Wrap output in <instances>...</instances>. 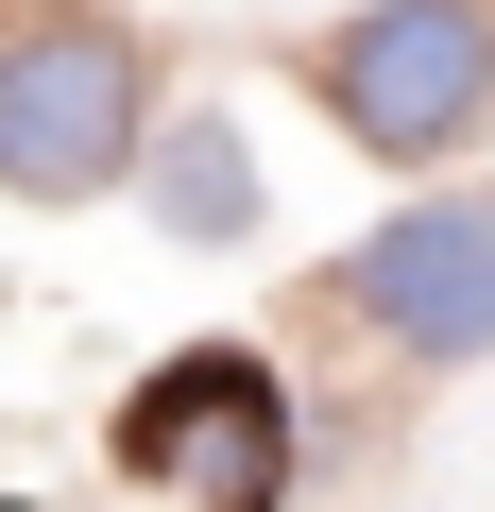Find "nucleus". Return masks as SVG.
<instances>
[{"label": "nucleus", "mask_w": 495, "mask_h": 512, "mask_svg": "<svg viewBox=\"0 0 495 512\" xmlns=\"http://www.w3.org/2000/svg\"><path fill=\"white\" fill-rule=\"evenodd\" d=\"M154 120H171V69L120 0H0V188L18 205L137 188Z\"/></svg>", "instance_id": "1"}, {"label": "nucleus", "mask_w": 495, "mask_h": 512, "mask_svg": "<svg viewBox=\"0 0 495 512\" xmlns=\"http://www.w3.org/2000/svg\"><path fill=\"white\" fill-rule=\"evenodd\" d=\"M120 478L171 495V512H291L308 478V427H291V376L274 342H171L137 393H120Z\"/></svg>", "instance_id": "2"}, {"label": "nucleus", "mask_w": 495, "mask_h": 512, "mask_svg": "<svg viewBox=\"0 0 495 512\" xmlns=\"http://www.w3.org/2000/svg\"><path fill=\"white\" fill-rule=\"evenodd\" d=\"M308 103L359 154H393V171L461 154L495 120V0H359V18H325L308 35Z\"/></svg>", "instance_id": "3"}, {"label": "nucleus", "mask_w": 495, "mask_h": 512, "mask_svg": "<svg viewBox=\"0 0 495 512\" xmlns=\"http://www.w3.org/2000/svg\"><path fill=\"white\" fill-rule=\"evenodd\" d=\"M342 308L393 359H495V188H410L376 239H342Z\"/></svg>", "instance_id": "4"}, {"label": "nucleus", "mask_w": 495, "mask_h": 512, "mask_svg": "<svg viewBox=\"0 0 495 512\" xmlns=\"http://www.w3.org/2000/svg\"><path fill=\"white\" fill-rule=\"evenodd\" d=\"M257 137H239L222 103H171L154 120V154H137V222L154 239H188V256H239V239H257Z\"/></svg>", "instance_id": "5"}]
</instances>
